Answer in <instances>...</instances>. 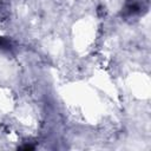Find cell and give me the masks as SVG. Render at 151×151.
<instances>
[{"instance_id":"cell-1","label":"cell","mask_w":151,"mask_h":151,"mask_svg":"<svg viewBox=\"0 0 151 151\" xmlns=\"http://www.w3.org/2000/svg\"><path fill=\"white\" fill-rule=\"evenodd\" d=\"M139 5L137 4V2H134V1H132V2H129L127 5H126V11L130 13V14H133V13H136V12H138L139 11Z\"/></svg>"},{"instance_id":"cell-2","label":"cell","mask_w":151,"mask_h":151,"mask_svg":"<svg viewBox=\"0 0 151 151\" xmlns=\"http://www.w3.org/2000/svg\"><path fill=\"white\" fill-rule=\"evenodd\" d=\"M11 46V42L6 38H0V48H8Z\"/></svg>"}]
</instances>
